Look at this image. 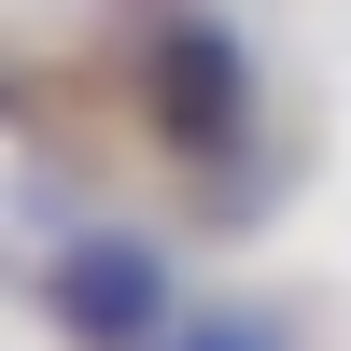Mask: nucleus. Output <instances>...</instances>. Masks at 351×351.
<instances>
[{
	"label": "nucleus",
	"mask_w": 351,
	"mask_h": 351,
	"mask_svg": "<svg viewBox=\"0 0 351 351\" xmlns=\"http://www.w3.org/2000/svg\"><path fill=\"white\" fill-rule=\"evenodd\" d=\"M141 112H155V141H169L183 169H225V155L253 141V56H239V28H225V14H169Z\"/></svg>",
	"instance_id": "obj_2"
},
{
	"label": "nucleus",
	"mask_w": 351,
	"mask_h": 351,
	"mask_svg": "<svg viewBox=\"0 0 351 351\" xmlns=\"http://www.w3.org/2000/svg\"><path fill=\"white\" fill-rule=\"evenodd\" d=\"M28 309L71 351H169L197 324L183 309V253L155 225H71L56 253H28Z\"/></svg>",
	"instance_id": "obj_1"
},
{
	"label": "nucleus",
	"mask_w": 351,
	"mask_h": 351,
	"mask_svg": "<svg viewBox=\"0 0 351 351\" xmlns=\"http://www.w3.org/2000/svg\"><path fill=\"white\" fill-rule=\"evenodd\" d=\"M169 351H295V324H281V309H253V295H225V309H197Z\"/></svg>",
	"instance_id": "obj_3"
}]
</instances>
